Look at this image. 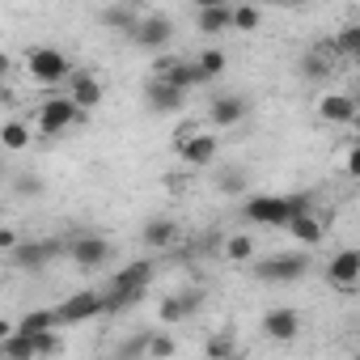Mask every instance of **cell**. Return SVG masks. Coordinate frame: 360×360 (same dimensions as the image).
<instances>
[{"instance_id":"obj_1","label":"cell","mask_w":360,"mask_h":360,"mask_svg":"<svg viewBox=\"0 0 360 360\" xmlns=\"http://www.w3.org/2000/svg\"><path fill=\"white\" fill-rule=\"evenodd\" d=\"M148 280H153V259H136V263H127L123 271H115L110 288L102 292V314L131 309V305L148 292Z\"/></svg>"},{"instance_id":"obj_2","label":"cell","mask_w":360,"mask_h":360,"mask_svg":"<svg viewBox=\"0 0 360 360\" xmlns=\"http://www.w3.org/2000/svg\"><path fill=\"white\" fill-rule=\"evenodd\" d=\"M26 77H30L39 89H60V85H68V77H72V60H68L60 47H30V51H26Z\"/></svg>"},{"instance_id":"obj_3","label":"cell","mask_w":360,"mask_h":360,"mask_svg":"<svg viewBox=\"0 0 360 360\" xmlns=\"http://www.w3.org/2000/svg\"><path fill=\"white\" fill-rule=\"evenodd\" d=\"M64 255H68L81 271H98V267H106V263L115 259V246H110V238H102V233H77V238L64 242Z\"/></svg>"},{"instance_id":"obj_4","label":"cell","mask_w":360,"mask_h":360,"mask_svg":"<svg viewBox=\"0 0 360 360\" xmlns=\"http://www.w3.org/2000/svg\"><path fill=\"white\" fill-rule=\"evenodd\" d=\"M309 271V255L305 250H284V255H271V259H255V276L267 280V284H292Z\"/></svg>"},{"instance_id":"obj_5","label":"cell","mask_w":360,"mask_h":360,"mask_svg":"<svg viewBox=\"0 0 360 360\" xmlns=\"http://www.w3.org/2000/svg\"><path fill=\"white\" fill-rule=\"evenodd\" d=\"M77 123H81V110H77L64 94H56L51 102H43V106H39V115H34L39 136H51V140H56V136H64V131H68V127H77Z\"/></svg>"},{"instance_id":"obj_6","label":"cell","mask_w":360,"mask_h":360,"mask_svg":"<svg viewBox=\"0 0 360 360\" xmlns=\"http://www.w3.org/2000/svg\"><path fill=\"white\" fill-rule=\"evenodd\" d=\"M60 255H64V242H51V238H22L18 250H13L9 259H13L22 271L39 276V271H47V263L60 259Z\"/></svg>"},{"instance_id":"obj_7","label":"cell","mask_w":360,"mask_h":360,"mask_svg":"<svg viewBox=\"0 0 360 360\" xmlns=\"http://www.w3.org/2000/svg\"><path fill=\"white\" fill-rule=\"evenodd\" d=\"M326 284H335L339 292H356L360 288V250L356 246H343L326 259Z\"/></svg>"},{"instance_id":"obj_8","label":"cell","mask_w":360,"mask_h":360,"mask_svg":"<svg viewBox=\"0 0 360 360\" xmlns=\"http://www.w3.org/2000/svg\"><path fill=\"white\" fill-rule=\"evenodd\" d=\"M153 81H165V85L183 89V94H191L195 85H204L200 72H195V64L191 60H178V56H153Z\"/></svg>"},{"instance_id":"obj_9","label":"cell","mask_w":360,"mask_h":360,"mask_svg":"<svg viewBox=\"0 0 360 360\" xmlns=\"http://www.w3.org/2000/svg\"><path fill=\"white\" fill-rule=\"evenodd\" d=\"M169 39H174L169 13H140V22H136V30H131V43H136V47H144V51L157 56Z\"/></svg>"},{"instance_id":"obj_10","label":"cell","mask_w":360,"mask_h":360,"mask_svg":"<svg viewBox=\"0 0 360 360\" xmlns=\"http://www.w3.org/2000/svg\"><path fill=\"white\" fill-rule=\"evenodd\" d=\"M242 217L250 225H267V229H284L288 225V204L284 195H250L242 204Z\"/></svg>"},{"instance_id":"obj_11","label":"cell","mask_w":360,"mask_h":360,"mask_svg":"<svg viewBox=\"0 0 360 360\" xmlns=\"http://www.w3.org/2000/svg\"><path fill=\"white\" fill-rule=\"evenodd\" d=\"M56 318H60V326H72V322L102 318V292H98V288H81V292L64 297V301L56 305Z\"/></svg>"},{"instance_id":"obj_12","label":"cell","mask_w":360,"mask_h":360,"mask_svg":"<svg viewBox=\"0 0 360 360\" xmlns=\"http://www.w3.org/2000/svg\"><path fill=\"white\" fill-rule=\"evenodd\" d=\"M263 339H271V343H280V347L297 343V339H301V314H297L292 305L267 309V314H263Z\"/></svg>"},{"instance_id":"obj_13","label":"cell","mask_w":360,"mask_h":360,"mask_svg":"<svg viewBox=\"0 0 360 360\" xmlns=\"http://www.w3.org/2000/svg\"><path fill=\"white\" fill-rule=\"evenodd\" d=\"M77 110H94V106H102V98H106V89H102V81L89 72V68H72V77H68V94H64Z\"/></svg>"},{"instance_id":"obj_14","label":"cell","mask_w":360,"mask_h":360,"mask_svg":"<svg viewBox=\"0 0 360 360\" xmlns=\"http://www.w3.org/2000/svg\"><path fill=\"white\" fill-rule=\"evenodd\" d=\"M318 119L330 123V127H352L356 123V98L352 94H339V89H326L318 98Z\"/></svg>"},{"instance_id":"obj_15","label":"cell","mask_w":360,"mask_h":360,"mask_svg":"<svg viewBox=\"0 0 360 360\" xmlns=\"http://www.w3.org/2000/svg\"><path fill=\"white\" fill-rule=\"evenodd\" d=\"M140 242L148 250H174L178 242H183V225H178L174 217H148L144 229H140Z\"/></svg>"},{"instance_id":"obj_16","label":"cell","mask_w":360,"mask_h":360,"mask_svg":"<svg viewBox=\"0 0 360 360\" xmlns=\"http://www.w3.org/2000/svg\"><path fill=\"white\" fill-rule=\"evenodd\" d=\"M217 153H221V144H217V136H208V131H195V136H187L183 144H178V157H183L191 169L212 165V161H217Z\"/></svg>"},{"instance_id":"obj_17","label":"cell","mask_w":360,"mask_h":360,"mask_svg":"<svg viewBox=\"0 0 360 360\" xmlns=\"http://www.w3.org/2000/svg\"><path fill=\"white\" fill-rule=\"evenodd\" d=\"M208 119H212V127H238V123L246 119V98H238V94H221V98H212Z\"/></svg>"},{"instance_id":"obj_18","label":"cell","mask_w":360,"mask_h":360,"mask_svg":"<svg viewBox=\"0 0 360 360\" xmlns=\"http://www.w3.org/2000/svg\"><path fill=\"white\" fill-rule=\"evenodd\" d=\"M144 98H148V106L161 110V115H174V110L187 106V94H183V89H174V85H165V81H153V77H148V85H144Z\"/></svg>"},{"instance_id":"obj_19","label":"cell","mask_w":360,"mask_h":360,"mask_svg":"<svg viewBox=\"0 0 360 360\" xmlns=\"http://www.w3.org/2000/svg\"><path fill=\"white\" fill-rule=\"evenodd\" d=\"M284 229H288V238H292V242H301L305 250H309V246H318V242L326 238V225H322V217H318V212H301V217H292Z\"/></svg>"},{"instance_id":"obj_20","label":"cell","mask_w":360,"mask_h":360,"mask_svg":"<svg viewBox=\"0 0 360 360\" xmlns=\"http://www.w3.org/2000/svg\"><path fill=\"white\" fill-rule=\"evenodd\" d=\"M98 22H102L106 30L131 39V30H136V22H140V9H136V5H106V9H98Z\"/></svg>"},{"instance_id":"obj_21","label":"cell","mask_w":360,"mask_h":360,"mask_svg":"<svg viewBox=\"0 0 360 360\" xmlns=\"http://www.w3.org/2000/svg\"><path fill=\"white\" fill-rule=\"evenodd\" d=\"M34 144V127L26 119H5L0 123V148L5 153H26Z\"/></svg>"},{"instance_id":"obj_22","label":"cell","mask_w":360,"mask_h":360,"mask_svg":"<svg viewBox=\"0 0 360 360\" xmlns=\"http://www.w3.org/2000/svg\"><path fill=\"white\" fill-rule=\"evenodd\" d=\"M195 26H200V34H225L229 30V5H212V0L195 5Z\"/></svg>"},{"instance_id":"obj_23","label":"cell","mask_w":360,"mask_h":360,"mask_svg":"<svg viewBox=\"0 0 360 360\" xmlns=\"http://www.w3.org/2000/svg\"><path fill=\"white\" fill-rule=\"evenodd\" d=\"M330 64H335L330 43H318V47L301 60V72H305V81H326V77H330Z\"/></svg>"},{"instance_id":"obj_24","label":"cell","mask_w":360,"mask_h":360,"mask_svg":"<svg viewBox=\"0 0 360 360\" xmlns=\"http://www.w3.org/2000/svg\"><path fill=\"white\" fill-rule=\"evenodd\" d=\"M18 335H43V330H60V318H56V305L51 309H30L13 322Z\"/></svg>"},{"instance_id":"obj_25","label":"cell","mask_w":360,"mask_h":360,"mask_svg":"<svg viewBox=\"0 0 360 360\" xmlns=\"http://www.w3.org/2000/svg\"><path fill=\"white\" fill-rule=\"evenodd\" d=\"M191 64H195L200 81H217V77H221V72L229 68V56H225L221 47H204V51H200V56H195Z\"/></svg>"},{"instance_id":"obj_26","label":"cell","mask_w":360,"mask_h":360,"mask_svg":"<svg viewBox=\"0 0 360 360\" xmlns=\"http://www.w3.org/2000/svg\"><path fill=\"white\" fill-rule=\"evenodd\" d=\"M259 26H263V9H255V5H229V30L255 34Z\"/></svg>"},{"instance_id":"obj_27","label":"cell","mask_w":360,"mask_h":360,"mask_svg":"<svg viewBox=\"0 0 360 360\" xmlns=\"http://www.w3.org/2000/svg\"><path fill=\"white\" fill-rule=\"evenodd\" d=\"M225 259H229V263H255V259H259V246H255V238H246V233H233V238H225Z\"/></svg>"},{"instance_id":"obj_28","label":"cell","mask_w":360,"mask_h":360,"mask_svg":"<svg viewBox=\"0 0 360 360\" xmlns=\"http://www.w3.org/2000/svg\"><path fill=\"white\" fill-rule=\"evenodd\" d=\"M330 51L343 56V60H356V56H360V26H343V30L330 39Z\"/></svg>"},{"instance_id":"obj_29","label":"cell","mask_w":360,"mask_h":360,"mask_svg":"<svg viewBox=\"0 0 360 360\" xmlns=\"http://www.w3.org/2000/svg\"><path fill=\"white\" fill-rule=\"evenodd\" d=\"M0 356H5V360H39L34 356V343H30V335H9L5 343H0Z\"/></svg>"},{"instance_id":"obj_30","label":"cell","mask_w":360,"mask_h":360,"mask_svg":"<svg viewBox=\"0 0 360 360\" xmlns=\"http://www.w3.org/2000/svg\"><path fill=\"white\" fill-rule=\"evenodd\" d=\"M191 309H195V305H191L187 297H165V301L157 305V318H161L165 326H174V322H183V318H187Z\"/></svg>"},{"instance_id":"obj_31","label":"cell","mask_w":360,"mask_h":360,"mask_svg":"<svg viewBox=\"0 0 360 360\" xmlns=\"http://www.w3.org/2000/svg\"><path fill=\"white\" fill-rule=\"evenodd\" d=\"M204 356H208V360H233V356H238V343H233L229 335H208V339H204Z\"/></svg>"},{"instance_id":"obj_32","label":"cell","mask_w":360,"mask_h":360,"mask_svg":"<svg viewBox=\"0 0 360 360\" xmlns=\"http://www.w3.org/2000/svg\"><path fill=\"white\" fill-rule=\"evenodd\" d=\"M30 343H34V356H39V360H51V356H60V347H64L60 330H43V335H30Z\"/></svg>"},{"instance_id":"obj_33","label":"cell","mask_w":360,"mask_h":360,"mask_svg":"<svg viewBox=\"0 0 360 360\" xmlns=\"http://www.w3.org/2000/svg\"><path fill=\"white\" fill-rule=\"evenodd\" d=\"M174 352H178V343L169 335H148L144 339V356L148 360H174Z\"/></svg>"},{"instance_id":"obj_34","label":"cell","mask_w":360,"mask_h":360,"mask_svg":"<svg viewBox=\"0 0 360 360\" xmlns=\"http://www.w3.org/2000/svg\"><path fill=\"white\" fill-rule=\"evenodd\" d=\"M18 242H22V233H18L13 225H0V255H13Z\"/></svg>"},{"instance_id":"obj_35","label":"cell","mask_w":360,"mask_h":360,"mask_svg":"<svg viewBox=\"0 0 360 360\" xmlns=\"http://www.w3.org/2000/svg\"><path fill=\"white\" fill-rule=\"evenodd\" d=\"M18 195H43V178H34V174H26V178H18Z\"/></svg>"},{"instance_id":"obj_36","label":"cell","mask_w":360,"mask_h":360,"mask_svg":"<svg viewBox=\"0 0 360 360\" xmlns=\"http://www.w3.org/2000/svg\"><path fill=\"white\" fill-rule=\"evenodd\" d=\"M343 174H352V178L360 174V153H356V148H347V153H343Z\"/></svg>"},{"instance_id":"obj_37","label":"cell","mask_w":360,"mask_h":360,"mask_svg":"<svg viewBox=\"0 0 360 360\" xmlns=\"http://www.w3.org/2000/svg\"><path fill=\"white\" fill-rule=\"evenodd\" d=\"M9 77H13V56L0 51V81H9Z\"/></svg>"},{"instance_id":"obj_38","label":"cell","mask_w":360,"mask_h":360,"mask_svg":"<svg viewBox=\"0 0 360 360\" xmlns=\"http://www.w3.org/2000/svg\"><path fill=\"white\" fill-rule=\"evenodd\" d=\"M221 191H242V178H238V174H229V178H221Z\"/></svg>"},{"instance_id":"obj_39","label":"cell","mask_w":360,"mask_h":360,"mask_svg":"<svg viewBox=\"0 0 360 360\" xmlns=\"http://www.w3.org/2000/svg\"><path fill=\"white\" fill-rule=\"evenodd\" d=\"M9 335H13V322H9V318H0V343H5Z\"/></svg>"},{"instance_id":"obj_40","label":"cell","mask_w":360,"mask_h":360,"mask_svg":"<svg viewBox=\"0 0 360 360\" xmlns=\"http://www.w3.org/2000/svg\"><path fill=\"white\" fill-rule=\"evenodd\" d=\"M0 288H5V271H0Z\"/></svg>"},{"instance_id":"obj_41","label":"cell","mask_w":360,"mask_h":360,"mask_svg":"<svg viewBox=\"0 0 360 360\" xmlns=\"http://www.w3.org/2000/svg\"><path fill=\"white\" fill-rule=\"evenodd\" d=\"M0 174H5V161H0Z\"/></svg>"},{"instance_id":"obj_42","label":"cell","mask_w":360,"mask_h":360,"mask_svg":"<svg viewBox=\"0 0 360 360\" xmlns=\"http://www.w3.org/2000/svg\"><path fill=\"white\" fill-rule=\"evenodd\" d=\"M0 360H5V356H0Z\"/></svg>"}]
</instances>
